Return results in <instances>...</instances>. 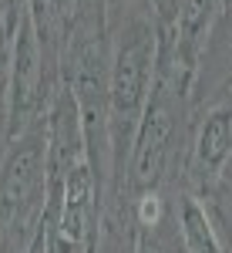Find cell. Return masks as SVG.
Segmentation results:
<instances>
[{
    "label": "cell",
    "mask_w": 232,
    "mask_h": 253,
    "mask_svg": "<svg viewBox=\"0 0 232 253\" xmlns=\"http://www.w3.org/2000/svg\"><path fill=\"white\" fill-rule=\"evenodd\" d=\"M47 122L17 135L0 159V253H31L47 216Z\"/></svg>",
    "instance_id": "cell-1"
},
{
    "label": "cell",
    "mask_w": 232,
    "mask_h": 253,
    "mask_svg": "<svg viewBox=\"0 0 232 253\" xmlns=\"http://www.w3.org/2000/svg\"><path fill=\"white\" fill-rule=\"evenodd\" d=\"M232 159V101L195 108L182 159V186L209 199Z\"/></svg>",
    "instance_id": "cell-2"
},
{
    "label": "cell",
    "mask_w": 232,
    "mask_h": 253,
    "mask_svg": "<svg viewBox=\"0 0 232 253\" xmlns=\"http://www.w3.org/2000/svg\"><path fill=\"white\" fill-rule=\"evenodd\" d=\"M222 10H226V0H178V3H175L172 24L162 27L158 47H162L182 71H189L195 78L202 44L212 34V27H215V20L222 17Z\"/></svg>",
    "instance_id": "cell-3"
},
{
    "label": "cell",
    "mask_w": 232,
    "mask_h": 253,
    "mask_svg": "<svg viewBox=\"0 0 232 253\" xmlns=\"http://www.w3.org/2000/svg\"><path fill=\"white\" fill-rule=\"evenodd\" d=\"M222 101H232V10H222L215 20L192 78V112Z\"/></svg>",
    "instance_id": "cell-4"
},
{
    "label": "cell",
    "mask_w": 232,
    "mask_h": 253,
    "mask_svg": "<svg viewBox=\"0 0 232 253\" xmlns=\"http://www.w3.org/2000/svg\"><path fill=\"white\" fill-rule=\"evenodd\" d=\"M175 219H178V236L185 253H232L209 199L189 193L185 186H178L175 196Z\"/></svg>",
    "instance_id": "cell-5"
},
{
    "label": "cell",
    "mask_w": 232,
    "mask_h": 253,
    "mask_svg": "<svg viewBox=\"0 0 232 253\" xmlns=\"http://www.w3.org/2000/svg\"><path fill=\"white\" fill-rule=\"evenodd\" d=\"M10 145V34L0 27V159Z\"/></svg>",
    "instance_id": "cell-6"
},
{
    "label": "cell",
    "mask_w": 232,
    "mask_h": 253,
    "mask_svg": "<svg viewBox=\"0 0 232 253\" xmlns=\"http://www.w3.org/2000/svg\"><path fill=\"white\" fill-rule=\"evenodd\" d=\"M209 206H212L215 219H219V226L226 233V243H229V250H232V159H229V166H226V172H222V179H219V186L209 196Z\"/></svg>",
    "instance_id": "cell-7"
},
{
    "label": "cell",
    "mask_w": 232,
    "mask_h": 253,
    "mask_svg": "<svg viewBox=\"0 0 232 253\" xmlns=\"http://www.w3.org/2000/svg\"><path fill=\"white\" fill-rule=\"evenodd\" d=\"M226 7H232V0H226Z\"/></svg>",
    "instance_id": "cell-8"
},
{
    "label": "cell",
    "mask_w": 232,
    "mask_h": 253,
    "mask_svg": "<svg viewBox=\"0 0 232 253\" xmlns=\"http://www.w3.org/2000/svg\"><path fill=\"white\" fill-rule=\"evenodd\" d=\"M226 10H232V7H226Z\"/></svg>",
    "instance_id": "cell-9"
}]
</instances>
